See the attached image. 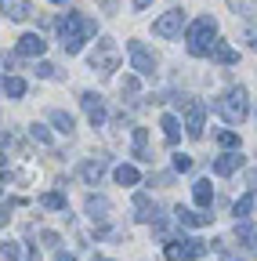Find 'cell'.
Returning <instances> with one entry per match:
<instances>
[{
	"label": "cell",
	"instance_id": "cell-14",
	"mask_svg": "<svg viewBox=\"0 0 257 261\" xmlns=\"http://www.w3.org/2000/svg\"><path fill=\"white\" fill-rule=\"evenodd\" d=\"M105 167H109V156L83 160V163H80V178H83L87 185H98V181H102V174H105Z\"/></svg>",
	"mask_w": 257,
	"mask_h": 261
},
{
	"label": "cell",
	"instance_id": "cell-30",
	"mask_svg": "<svg viewBox=\"0 0 257 261\" xmlns=\"http://www.w3.org/2000/svg\"><path fill=\"white\" fill-rule=\"evenodd\" d=\"M253 232H257V228L250 225V218H246V221H236V236H239L243 243H253Z\"/></svg>",
	"mask_w": 257,
	"mask_h": 261
},
{
	"label": "cell",
	"instance_id": "cell-33",
	"mask_svg": "<svg viewBox=\"0 0 257 261\" xmlns=\"http://www.w3.org/2000/svg\"><path fill=\"white\" fill-rule=\"evenodd\" d=\"M37 76H44V80H51V76H58V69L51 62H37Z\"/></svg>",
	"mask_w": 257,
	"mask_h": 261
},
{
	"label": "cell",
	"instance_id": "cell-35",
	"mask_svg": "<svg viewBox=\"0 0 257 261\" xmlns=\"http://www.w3.org/2000/svg\"><path fill=\"white\" fill-rule=\"evenodd\" d=\"M243 40H246V44H250V47H257V25H250V29H246V33H243Z\"/></svg>",
	"mask_w": 257,
	"mask_h": 261
},
{
	"label": "cell",
	"instance_id": "cell-39",
	"mask_svg": "<svg viewBox=\"0 0 257 261\" xmlns=\"http://www.w3.org/2000/svg\"><path fill=\"white\" fill-rule=\"evenodd\" d=\"M58 261H76V257L73 254H58Z\"/></svg>",
	"mask_w": 257,
	"mask_h": 261
},
{
	"label": "cell",
	"instance_id": "cell-11",
	"mask_svg": "<svg viewBox=\"0 0 257 261\" xmlns=\"http://www.w3.org/2000/svg\"><path fill=\"white\" fill-rule=\"evenodd\" d=\"M174 221H178L181 228H203V225H210V221H214V214H210V211H188V207H174Z\"/></svg>",
	"mask_w": 257,
	"mask_h": 261
},
{
	"label": "cell",
	"instance_id": "cell-32",
	"mask_svg": "<svg viewBox=\"0 0 257 261\" xmlns=\"http://www.w3.org/2000/svg\"><path fill=\"white\" fill-rule=\"evenodd\" d=\"M214 247H217V250H221V261H246V254H232V250H229V247H224V243H221V240H217V243H214Z\"/></svg>",
	"mask_w": 257,
	"mask_h": 261
},
{
	"label": "cell",
	"instance_id": "cell-41",
	"mask_svg": "<svg viewBox=\"0 0 257 261\" xmlns=\"http://www.w3.org/2000/svg\"><path fill=\"white\" fill-rule=\"evenodd\" d=\"M250 247H253V250H257V232H253V243H250Z\"/></svg>",
	"mask_w": 257,
	"mask_h": 261
},
{
	"label": "cell",
	"instance_id": "cell-15",
	"mask_svg": "<svg viewBox=\"0 0 257 261\" xmlns=\"http://www.w3.org/2000/svg\"><path fill=\"white\" fill-rule=\"evenodd\" d=\"M239 167H243V156H239V152H224V156H217V160H214V174H221V178L236 174Z\"/></svg>",
	"mask_w": 257,
	"mask_h": 261
},
{
	"label": "cell",
	"instance_id": "cell-17",
	"mask_svg": "<svg viewBox=\"0 0 257 261\" xmlns=\"http://www.w3.org/2000/svg\"><path fill=\"white\" fill-rule=\"evenodd\" d=\"M47 120H51V127L58 130V135H73V127H76L73 113H66V109H51V113H47Z\"/></svg>",
	"mask_w": 257,
	"mask_h": 261
},
{
	"label": "cell",
	"instance_id": "cell-10",
	"mask_svg": "<svg viewBox=\"0 0 257 261\" xmlns=\"http://www.w3.org/2000/svg\"><path fill=\"white\" fill-rule=\"evenodd\" d=\"M80 106H83V113H87V120H91L94 127L105 123V98H102L98 91H83V94H80Z\"/></svg>",
	"mask_w": 257,
	"mask_h": 261
},
{
	"label": "cell",
	"instance_id": "cell-4",
	"mask_svg": "<svg viewBox=\"0 0 257 261\" xmlns=\"http://www.w3.org/2000/svg\"><path fill=\"white\" fill-rule=\"evenodd\" d=\"M87 62H91V69L98 76H112L120 69V47H116V40H109V37L94 40V51H91Z\"/></svg>",
	"mask_w": 257,
	"mask_h": 261
},
{
	"label": "cell",
	"instance_id": "cell-8",
	"mask_svg": "<svg viewBox=\"0 0 257 261\" xmlns=\"http://www.w3.org/2000/svg\"><path fill=\"white\" fill-rule=\"evenodd\" d=\"M181 25H185V11L174 8V11L159 15V18L152 22V33H156V37H163V40H170V37H178V33H181Z\"/></svg>",
	"mask_w": 257,
	"mask_h": 261
},
{
	"label": "cell",
	"instance_id": "cell-23",
	"mask_svg": "<svg viewBox=\"0 0 257 261\" xmlns=\"http://www.w3.org/2000/svg\"><path fill=\"white\" fill-rule=\"evenodd\" d=\"M253 203H257V196H253V192L239 196V200L232 203V214H236V221H246V218H250V211H253Z\"/></svg>",
	"mask_w": 257,
	"mask_h": 261
},
{
	"label": "cell",
	"instance_id": "cell-31",
	"mask_svg": "<svg viewBox=\"0 0 257 261\" xmlns=\"http://www.w3.org/2000/svg\"><path fill=\"white\" fill-rule=\"evenodd\" d=\"M174 171H178V174L192 171V156H188V152H178V156H174Z\"/></svg>",
	"mask_w": 257,
	"mask_h": 261
},
{
	"label": "cell",
	"instance_id": "cell-34",
	"mask_svg": "<svg viewBox=\"0 0 257 261\" xmlns=\"http://www.w3.org/2000/svg\"><path fill=\"white\" fill-rule=\"evenodd\" d=\"M120 91H123V94H138V76H123Z\"/></svg>",
	"mask_w": 257,
	"mask_h": 261
},
{
	"label": "cell",
	"instance_id": "cell-6",
	"mask_svg": "<svg viewBox=\"0 0 257 261\" xmlns=\"http://www.w3.org/2000/svg\"><path fill=\"white\" fill-rule=\"evenodd\" d=\"M178 106L185 109V135L188 138H203V127H207V106L199 98H178Z\"/></svg>",
	"mask_w": 257,
	"mask_h": 261
},
{
	"label": "cell",
	"instance_id": "cell-7",
	"mask_svg": "<svg viewBox=\"0 0 257 261\" xmlns=\"http://www.w3.org/2000/svg\"><path fill=\"white\" fill-rule=\"evenodd\" d=\"M127 51H131V65H134V69H138V76H156V55L141 44V40H131V44H127Z\"/></svg>",
	"mask_w": 257,
	"mask_h": 261
},
{
	"label": "cell",
	"instance_id": "cell-28",
	"mask_svg": "<svg viewBox=\"0 0 257 261\" xmlns=\"http://www.w3.org/2000/svg\"><path fill=\"white\" fill-rule=\"evenodd\" d=\"M29 138H33L37 145H51V130L44 123H33V127H29Z\"/></svg>",
	"mask_w": 257,
	"mask_h": 261
},
{
	"label": "cell",
	"instance_id": "cell-27",
	"mask_svg": "<svg viewBox=\"0 0 257 261\" xmlns=\"http://www.w3.org/2000/svg\"><path fill=\"white\" fill-rule=\"evenodd\" d=\"M232 4V11L236 15H246V18H253L257 15V0H229Z\"/></svg>",
	"mask_w": 257,
	"mask_h": 261
},
{
	"label": "cell",
	"instance_id": "cell-37",
	"mask_svg": "<svg viewBox=\"0 0 257 261\" xmlns=\"http://www.w3.org/2000/svg\"><path fill=\"white\" fill-rule=\"evenodd\" d=\"M246 181L253 185V196H257V171H250V174H246Z\"/></svg>",
	"mask_w": 257,
	"mask_h": 261
},
{
	"label": "cell",
	"instance_id": "cell-22",
	"mask_svg": "<svg viewBox=\"0 0 257 261\" xmlns=\"http://www.w3.org/2000/svg\"><path fill=\"white\" fill-rule=\"evenodd\" d=\"M112 178H116V185H138L141 181V174H138L134 163H120V167L112 171Z\"/></svg>",
	"mask_w": 257,
	"mask_h": 261
},
{
	"label": "cell",
	"instance_id": "cell-42",
	"mask_svg": "<svg viewBox=\"0 0 257 261\" xmlns=\"http://www.w3.org/2000/svg\"><path fill=\"white\" fill-rule=\"evenodd\" d=\"M51 4H69V0H51Z\"/></svg>",
	"mask_w": 257,
	"mask_h": 261
},
{
	"label": "cell",
	"instance_id": "cell-38",
	"mask_svg": "<svg viewBox=\"0 0 257 261\" xmlns=\"http://www.w3.org/2000/svg\"><path fill=\"white\" fill-rule=\"evenodd\" d=\"M149 4H152V0H134V8H138V11H145Z\"/></svg>",
	"mask_w": 257,
	"mask_h": 261
},
{
	"label": "cell",
	"instance_id": "cell-9",
	"mask_svg": "<svg viewBox=\"0 0 257 261\" xmlns=\"http://www.w3.org/2000/svg\"><path fill=\"white\" fill-rule=\"evenodd\" d=\"M47 51V40L40 33H22L18 44H15V58H40Z\"/></svg>",
	"mask_w": 257,
	"mask_h": 261
},
{
	"label": "cell",
	"instance_id": "cell-20",
	"mask_svg": "<svg viewBox=\"0 0 257 261\" xmlns=\"http://www.w3.org/2000/svg\"><path fill=\"white\" fill-rule=\"evenodd\" d=\"M210 58H214L217 65H236V62H239V51H236L232 44L217 40V44H214V51H210Z\"/></svg>",
	"mask_w": 257,
	"mask_h": 261
},
{
	"label": "cell",
	"instance_id": "cell-3",
	"mask_svg": "<svg viewBox=\"0 0 257 261\" xmlns=\"http://www.w3.org/2000/svg\"><path fill=\"white\" fill-rule=\"evenodd\" d=\"M217 37V22L210 18V15H199L196 22L188 25V55L192 58H203V55H210L214 51V40Z\"/></svg>",
	"mask_w": 257,
	"mask_h": 261
},
{
	"label": "cell",
	"instance_id": "cell-29",
	"mask_svg": "<svg viewBox=\"0 0 257 261\" xmlns=\"http://www.w3.org/2000/svg\"><path fill=\"white\" fill-rule=\"evenodd\" d=\"M4 261H22V243L18 240H4Z\"/></svg>",
	"mask_w": 257,
	"mask_h": 261
},
{
	"label": "cell",
	"instance_id": "cell-2",
	"mask_svg": "<svg viewBox=\"0 0 257 261\" xmlns=\"http://www.w3.org/2000/svg\"><path fill=\"white\" fill-rule=\"evenodd\" d=\"M214 113L224 120V123H243L246 113H250V94L243 87H229L224 94L214 98Z\"/></svg>",
	"mask_w": 257,
	"mask_h": 261
},
{
	"label": "cell",
	"instance_id": "cell-5",
	"mask_svg": "<svg viewBox=\"0 0 257 261\" xmlns=\"http://www.w3.org/2000/svg\"><path fill=\"white\" fill-rule=\"evenodd\" d=\"M167 261H199L207 254V243L203 240H188V236H174L167 247H163Z\"/></svg>",
	"mask_w": 257,
	"mask_h": 261
},
{
	"label": "cell",
	"instance_id": "cell-36",
	"mask_svg": "<svg viewBox=\"0 0 257 261\" xmlns=\"http://www.w3.org/2000/svg\"><path fill=\"white\" fill-rule=\"evenodd\" d=\"M40 240H44V247H58V236L54 232H40Z\"/></svg>",
	"mask_w": 257,
	"mask_h": 261
},
{
	"label": "cell",
	"instance_id": "cell-18",
	"mask_svg": "<svg viewBox=\"0 0 257 261\" xmlns=\"http://www.w3.org/2000/svg\"><path fill=\"white\" fill-rule=\"evenodd\" d=\"M4 15L11 22H25L29 15H33V4H29V0H4Z\"/></svg>",
	"mask_w": 257,
	"mask_h": 261
},
{
	"label": "cell",
	"instance_id": "cell-16",
	"mask_svg": "<svg viewBox=\"0 0 257 261\" xmlns=\"http://www.w3.org/2000/svg\"><path fill=\"white\" fill-rule=\"evenodd\" d=\"M192 200H196L199 211H210V207H214V189H210L207 178H199L196 185H192Z\"/></svg>",
	"mask_w": 257,
	"mask_h": 261
},
{
	"label": "cell",
	"instance_id": "cell-19",
	"mask_svg": "<svg viewBox=\"0 0 257 261\" xmlns=\"http://www.w3.org/2000/svg\"><path fill=\"white\" fill-rule=\"evenodd\" d=\"M159 127H163V138H167V145H178V142H181V120H178L174 113H163Z\"/></svg>",
	"mask_w": 257,
	"mask_h": 261
},
{
	"label": "cell",
	"instance_id": "cell-1",
	"mask_svg": "<svg viewBox=\"0 0 257 261\" xmlns=\"http://www.w3.org/2000/svg\"><path fill=\"white\" fill-rule=\"evenodd\" d=\"M58 37H62V51L66 55H80L83 51V40H94L98 37V22L83 11H69L66 18L58 22Z\"/></svg>",
	"mask_w": 257,
	"mask_h": 261
},
{
	"label": "cell",
	"instance_id": "cell-24",
	"mask_svg": "<svg viewBox=\"0 0 257 261\" xmlns=\"http://www.w3.org/2000/svg\"><path fill=\"white\" fill-rule=\"evenodd\" d=\"M40 207H47V211H62V214H69V207H66V196H62V192H44V196H40Z\"/></svg>",
	"mask_w": 257,
	"mask_h": 261
},
{
	"label": "cell",
	"instance_id": "cell-21",
	"mask_svg": "<svg viewBox=\"0 0 257 261\" xmlns=\"http://www.w3.org/2000/svg\"><path fill=\"white\" fill-rule=\"evenodd\" d=\"M134 156L141 163H152V152H149V130L145 127H134Z\"/></svg>",
	"mask_w": 257,
	"mask_h": 261
},
{
	"label": "cell",
	"instance_id": "cell-25",
	"mask_svg": "<svg viewBox=\"0 0 257 261\" xmlns=\"http://www.w3.org/2000/svg\"><path fill=\"white\" fill-rule=\"evenodd\" d=\"M22 94H25V80L4 76V98H22Z\"/></svg>",
	"mask_w": 257,
	"mask_h": 261
},
{
	"label": "cell",
	"instance_id": "cell-12",
	"mask_svg": "<svg viewBox=\"0 0 257 261\" xmlns=\"http://www.w3.org/2000/svg\"><path fill=\"white\" fill-rule=\"evenodd\" d=\"M134 218H138V221H152V225H156L163 214H159V207H156V200H152L149 192H134Z\"/></svg>",
	"mask_w": 257,
	"mask_h": 261
},
{
	"label": "cell",
	"instance_id": "cell-26",
	"mask_svg": "<svg viewBox=\"0 0 257 261\" xmlns=\"http://www.w3.org/2000/svg\"><path fill=\"white\" fill-rule=\"evenodd\" d=\"M217 145L229 149V152H239V135H236V130H221V135H217Z\"/></svg>",
	"mask_w": 257,
	"mask_h": 261
},
{
	"label": "cell",
	"instance_id": "cell-40",
	"mask_svg": "<svg viewBox=\"0 0 257 261\" xmlns=\"http://www.w3.org/2000/svg\"><path fill=\"white\" fill-rule=\"evenodd\" d=\"M91 261H112V257H91Z\"/></svg>",
	"mask_w": 257,
	"mask_h": 261
},
{
	"label": "cell",
	"instance_id": "cell-13",
	"mask_svg": "<svg viewBox=\"0 0 257 261\" xmlns=\"http://www.w3.org/2000/svg\"><path fill=\"white\" fill-rule=\"evenodd\" d=\"M83 211L91 214V221H105V218L112 214V200H109V196H102V192H91L87 203H83Z\"/></svg>",
	"mask_w": 257,
	"mask_h": 261
}]
</instances>
